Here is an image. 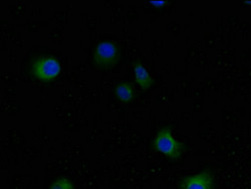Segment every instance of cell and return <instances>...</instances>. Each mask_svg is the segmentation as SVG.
<instances>
[{
    "label": "cell",
    "mask_w": 251,
    "mask_h": 189,
    "mask_svg": "<svg viewBox=\"0 0 251 189\" xmlns=\"http://www.w3.org/2000/svg\"><path fill=\"white\" fill-rule=\"evenodd\" d=\"M155 149L170 159H176L181 156L182 144L172 135L169 128H164L154 139Z\"/></svg>",
    "instance_id": "obj_1"
},
{
    "label": "cell",
    "mask_w": 251,
    "mask_h": 189,
    "mask_svg": "<svg viewBox=\"0 0 251 189\" xmlns=\"http://www.w3.org/2000/svg\"><path fill=\"white\" fill-rule=\"evenodd\" d=\"M119 59V50L113 41H101L100 43L94 54V60L97 67L107 70L113 68Z\"/></svg>",
    "instance_id": "obj_2"
},
{
    "label": "cell",
    "mask_w": 251,
    "mask_h": 189,
    "mask_svg": "<svg viewBox=\"0 0 251 189\" xmlns=\"http://www.w3.org/2000/svg\"><path fill=\"white\" fill-rule=\"evenodd\" d=\"M61 67L58 60L52 56L38 58L33 65L32 72L36 79L43 81H52L59 73Z\"/></svg>",
    "instance_id": "obj_3"
},
{
    "label": "cell",
    "mask_w": 251,
    "mask_h": 189,
    "mask_svg": "<svg viewBox=\"0 0 251 189\" xmlns=\"http://www.w3.org/2000/svg\"><path fill=\"white\" fill-rule=\"evenodd\" d=\"M180 189H214V177L209 170L187 176L182 180Z\"/></svg>",
    "instance_id": "obj_4"
},
{
    "label": "cell",
    "mask_w": 251,
    "mask_h": 189,
    "mask_svg": "<svg viewBox=\"0 0 251 189\" xmlns=\"http://www.w3.org/2000/svg\"><path fill=\"white\" fill-rule=\"evenodd\" d=\"M134 74H135L136 81L139 83L142 90L147 91L152 86L153 80L151 76L149 75L148 71L146 70V68L142 64H140V62H136L135 64Z\"/></svg>",
    "instance_id": "obj_5"
},
{
    "label": "cell",
    "mask_w": 251,
    "mask_h": 189,
    "mask_svg": "<svg viewBox=\"0 0 251 189\" xmlns=\"http://www.w3.org/2000/svg\"><path fill=\"white\" fill-rule=\"evenodd\" d=\"M116 94L118 96V98L122 101V102H130L133 100L134 97V91L131 85L127 82H123L120 83V85L117 87L116 89Z\"/></svg>",
    "instance_id": "obj_6"
},
{
    "label": "cell",
    "mask_w": 251,
    "mask_h": 189,
    "mask_svg": "<svg viewBox=\"0 0 251 189\" xmlns=\"http://www.w3.org/2000/svg\"><path fill=\"white\" fill-rule=\"evenodd\" d=\"M50 189H75V186L70 179L62 177L55 180Z\"/></svg>",
    "instance_id": "obj_7"
},
{
    "label": "cell",
    "mask_w": 251,
    "mask_h": 189,
    "mask_svg": "<svg viewBox=\"0 0 251 189\" xmlns=\"http://www.w3.org/2000/svg\"><path fill=\"white\" fill-rule=\"evenodd\" d=\"M150 4H152L153 6H156V7H161V6H164L167 1H150L149 2Z\"/></svg>",
    "instance_id": "obj_8"
}]
</instances>
